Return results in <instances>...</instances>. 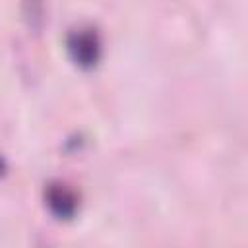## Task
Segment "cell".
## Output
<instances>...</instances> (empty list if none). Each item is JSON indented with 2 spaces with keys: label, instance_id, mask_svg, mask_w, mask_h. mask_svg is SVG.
<instances>
[{
  "label": "cell",
  "instance_id": "cell-2",
  "mask_svg": "<svg viewBox=\"0 0 248 248\" xmlns=\"http://www.w3.org/2000/svg\"><path fill=\"white\" fill-rule=\"evenodd\" d=\"M45 205L56 219H72L79 209L78 194L64 182H50L45 188Z\"/></svg>",
  "mask_w": 248,
  "mask_h": 248
},
{
  "label": "cell",
  "instance_id": "cell-1",
  "mask_svg": "<svg viewBox=\"0 0 248 248\" xmlns=\"http://www.w3.org/2000/svg\"><path fill=\"white\" fill-rule=\"evenodd\" d=\"M66 48L70 58L83 70L95 68L103 54L101 39L95 33V29H78L70 33L66 41Z\"/></svg>",
  "mask_w": 248,
  "mask_h": 248
}]
</instances>
